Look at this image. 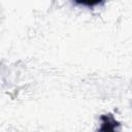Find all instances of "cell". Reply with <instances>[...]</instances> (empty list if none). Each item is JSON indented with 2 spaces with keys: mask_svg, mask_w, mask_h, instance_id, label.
I'll use <instances>...</instances> for the list:
<instances>
[{
  "mask_svg": "<svg viewBox=\"0 0 132 132\" xmlns=\"http://www.w3.org/2000/svg\"><path fill=\"white\" fill-rule=\"evenodd\" d=\"M100 122L98 132H117V128L120 125L111 113L102 114L100 117Z\"/></svg>",
  "mask_w": 132,
  "mask_h": 132,
  "instance_id": "obj_1",
  "label": "cell"
},
{
  "mask_svg": "<svg viewBox=\"0 0 132 132\" xmlns=\"http://www.w3.org/2000/svg\"><path fill=\"white\" fill-rule=\"evenodd\" d=\"M76 3L78 4H81V5H89V6H93V5H96V4H99L100 2L99 1H94V2H90V1H77Z\"/></svg>",
  "mask_w": 132,
  "mask_h": 132,
  "instance_id": "obj_2",
  "label": "cell"
}]
</instances>
